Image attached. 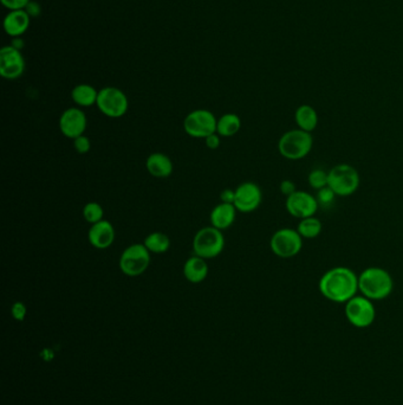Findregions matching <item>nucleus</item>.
<instances>
[{"label":"nucleus","instance_id":"nucleus-1","mask_svg":"<svg viewBox=\"0 0 403 405\" xmlns=\"http://www.w3.org/2000/svg\"><path fill=\"white\" fill-rule=\"evenodd\" d=\"M318 288L329 301L346 304L360 292L358 275L348 267H334L322 275Z\"/></svg>","mask_w":403,"mask_h":405},{"label":"nucleus","instance_id":"nucleus-2","mask_svg":"<svg viewBox=\"0 0 403 405\" xmlns=\"http://www.w3.org/2000/svg\"><path fill=\"white\" fill-rule=\"evenodd\" d=\"M361 294L371 301H381L394 291L392 275L381 267H369L358 275Z\"/></svg>","mask_w":403,"mask_h":405},{"label":"nucleus","instance_id":"nucleus-3","mask_svg":"<svg viewBox=\"0 0 403 405\" xmlns=\"http://www.w3.org/2000/svg\"><path fill=\"white\" fill-rule=\"evenodd\" d=\"M314 148L312 134L296 128L284 133L278 141V151L288 160H302L310 155Z\"/></svg>","mask_w":403,"mask_h":405},{"label":"nucleus","instance_id":"nucleus-4","mask_svg":"<svg viewBox=\"0 0 403 405\" xmlns=\"http://www.w3.org/2000/svg\"><path fill=\"white\" fill-rule=\"evenodd\" d=\"M360 184V173L349 164H339L329 171L328 187L337 197L353 196Z\"/></svg>","mask_w":403,"mask_h":405},{"label":"nucleus","instance_id":"nucleus-5","mask_svg":"<svg viewBox=\"0 0 403 405\" xmlns=\"http://www.w3.org/2000/svg\"><path fill=\"white\" fill-rule=\"evenodd\" d=\"M225 248V237L222 230L215 226H205L200 229L193 240L194 255L210 260L222 254Z\"/></svg>","mask_w":403,"mask_h":405},{"label":"nucleus","instance_id":"nucleus-6","mask_svg":"<svg viewBox=\"0 0 403 405\" xmlns=\"http://www.w3.org/2000/svg\"><path fill=\"white\" fill-rule=\"evenodd\" d=\"M150 265V253L144 244L136 243L125 248L120 257V269L127 277H139Z\"/></svg>","mask_w":403,"mask_h":405},{"label":"nucleus","instance_id":"nucleus-7","mask_svg":"<svg viewBox=\"0 0 403 405\" xmlns=\"http://www.w3.org/2000/svg\"><path fill=\"white\" fill-rule=\"evenodd\" d=\"M218 118L208 109H196L189 113L183 121V129L189 137L206 139L217 133Z\"/></svg>","mask_w":403,"mask_h":405},{"label":"nucleus","instance_id":"nucleus-8","mask_svg":"<svg viewBox=\"0 0 403 405\" xmlns=\"http://www.w3.org/2000/svg\"><path fill=\"white\" fill-rule=\"evenodd\" d=\"M344 313L346 320L356 328H367L371 326L376 318L374 301L363 295H356L346 302Z\"/></svg>","mask_w":403,"mask_h":405},{"label":"nucleus","instance_id":"nucleus-9","mask_svg":"<svg viewBox=\"0 0 403 405\" xmlns=\"http://www.w3.org/2000/svg\"><path fill=\"white\" fill-rule=\"evenodd\" d=\"M270 248L278 257H295L303 248V237L300 236L297 229L282 228L272 235Z\"/></svg>","mask_w":403,"mask_h":405},{"label":"nucleus","instance_id":"nucleus-10","mask_svg":"<svg viewBox=\"0 0 403 405\" xmlns=\"http://www.w3.org/2000/svg\"><path fill=\"white\" fill-rule=\"evenodd\" d=\"M96 106L108 118H122L128 111V97L116 87H106L98 91Z\"/></svg>","mask_w":403,"mask_h":405},{"label":"nucleus","instance_id":"nucleus-11","mask_svg":"<svg viewBox=\"0 0 403 405\" xmlns=\"http://www.w3.org/2000/svg\"><path fill=\"white\" fill-rule=\"evenodd\" d=\"M286 211L295 218L304 219L316 215L319 204L317 198L307 191L297 190L295 194L286 198Z\"/></svg>","mask_w":403,"mask_h":405},{"label":"nucleus","instance_id":"nucleus-12","mask_svg":"<svg viewBox=\"0 0 403 405\" xmlns=\"http://www.w3.org/2000/svg\"><path fill=\"white\" fill-rule=\"evenodd\" d=\"M25 72V60L22 51L13 45H5L0 50V75L6 79H17Z\"/></svg>","mask_w":403,"mask_h":405},{"label":"nucleus","instance_id":"nucleus-13","mask_svg":"<svg viewBox=\"0 0 403 405\" xmlns=\"http://www.w3.org/2000/svg\"><path fill=\"white\" fill-rule=\"evenodd\" d=\"M86 126H88V118L81 108H69L62 113L59 118V129L62 134L72 140L84 135Z\"/></svg>","mask_w":403,"mask_h":405},{"label":"nucleus","instance_id":"nucleus-14","mask_svg":"<svg viewBox=\"0 0 403 405\" xmlns=\"http://www.w3.org/2000/svg\"><path fill=\"white\" fill-rule=\"evenodd\" d=\"M263 201V194L261 187L252 182L240 184L236 189V199L234 206L237 210L243 213H250L261 206Z\"/></svg>","mask_w":403,"mask_h":405},{"label":"nucleus","instance_id":"nucleus-15","mask_svg":"<svg viewBox=\"0 0 403 405\" xmlns=\"http://www.w3.org/2000/svg\"><path fill=\"white\" fill-rule=\"evenodd\" d=\"M88 240L93 248L100 250L111 247L115 240L114 226L107 219L95 223L90 226Z\"/></svg>","mask_w":403,"mask_h":405},{"label":"nucleus","instance_id":"nucleus-16","mask_svg":"<svg viewBox=\"0 0 403 405\" xmlns=\"http://www.w3.org/2000/svg\"><path fill=\"white\" fill-rule=\"evenodd\" d=\"M31 17L26 10H15L8 12L4 18V30L6 35L10 37L23 36L29 30Z\"/></svg>","mask_w":403,"mask_h":405},{"label":"nucleus","instance_id":"nucleus-17","mask_svg":"<svg viewBox=\"0 0 403 405\" xmlns=\"http://www.w3.org/2000/svg\"><path fill=\"white\" fill-rule=\"evenodd\" d=\"M208 272H210V268H208V261L196 255L189 257L183 265V275H185L186 280L191 284H201L203 281L208 279Z\"/></svg>","mask_w":403,"mask_h":405},{"label":"nucleus","instance_id":"nucleus-18","mask_svg":"<svg viewBox=\"0 0 403 405\" xmlns=\"http://www.w3.org/2000/svg\"><path fill=\"white\" fill-rule=\"evenodd\" d=\"M147 171L149 172L150 176L155 178H168L173 173V162L168 155L157 152L147 158L146 160Z\"/></svg>","mask_w":403,"mask_h":405},{"label":"nucleus","instance_id":"nucleus-19","mask_svg":"<svg viewBox=\"0 0 403 405\" xmlns=\"http://www.w3.org/2000/svg\"><path fill=\"white\" fill-rule=\"evenodd\" d=\"M236 206L227 203H220L212 210L211 218L212 226H215L219 230L229 229L232 226L237 217Z\"/></svg>","mask_w":403,"mask_h":405},{"label":"nucleus","instance_id":"nucleus-20","mask_svg":"<svg viewBox=\"0 0 403 405\" xmlns=\"http://www.w3.org/2000/svg\"><path fill=\"white\" fill-rule=\"evenodd\" d=\"M295 121L298 128L305 132L312 133L318 126L317 111L309 104H302L296 109Z\"/></svg>","mask_w":403,"mask_h":405},{"label":"nucleus","instance_id":"nucleus-21","mask_svg":"<svg viewBox=\"0 0 403 405\" xmlns=\"http://www.w3.org/2000/svg\"><path fill=\"white\" fill-rule=\"evenodd\" d=\"M98 91L91 84H79L72 91V99L79 107H91L96 104Z\"/></svg>","mask_w":403,"mask_h":405},{"label":"nucleus","instance_id":"nucleus-22","mask_svg":"<svg viewBox=\"0 0 403 405\" xmlns=\"http://www.w3.org/2000/svg\"><path fill=\"white\" fill-rule=\"evenodd\" d=\"M242 128V120L234 113H227L218 118L217 133L222 138L234 137Z\"/></svg>","mask_w":403,"mask_h":405},{"label":"nucleus","instance_id":"nucleus-23","mask_svg":"<svg viewBox=\"0 0 403 405\" xmlns=\"http://www.w3.org/2000/svg\"><path fill=\"white\" fill-rule=\"evenodd\" d=\"M143 244L150 254H164L171 248V238L166 233L155 231L144 238Z\"/></svg>","mask_w":403,"mask_h":405},{"label":"nucleus","instance_id":"nucleus-24","mask_svg":"<svg viewBox=\"0 0 403 405\" xmlns=\"http://www.w3.org/2000/svg\"><path fill=\"white\" fill-rule=\"evenodd\" d=\"M322 230H323L322 222L314 216L300 219L298 226H297V231L300 233V236L303 237V240L304 238L314 240L321 235Z\"/></svg>","mask_w":403,"mask_h":405},{"label":"nucleus","instance_id":"nucleus-25","mask_svg":"<svg viewBox=\"0 0 403 405\" xmlns=\"http://www.w3.org/2000/svg\"><path fill=\"white\" fill-rule=\"evenodd\" d=\"M83 217L86 219V222L90 223L91 226L95 223L103 221L104 210L102 205L95 201H89L86 206L83 208Z\"/></svg>","mask_w":403,"mask_h":405},{"label":"nucleus","instance_id":"nucleus-26","mask_svg":"<svg viewBox=\"0 0 403 405\" xmlns=\"http://www.w3.org/2000/svg\"><path fill=\"white\" fill-rule=\"evenodd\" d=\"M329 172L323 169H314L309 173L307 182L314 190L318 191L328 187Z\"/></svg>","mask_w":403,"mask_h":405},{"label":"nucleus","instance_id":"nucleus-27","mask_svg":"<svg viewBox=\"0 0 403 405\" xmlns=\"http://www.w3.org/2000/svg\"><path fill=\"white\" fill-rule=\"evenodd\" d=\"M336 196L335 192L330 189V187H323L321 190L317 191V194H316V198H317L318 204L323 205V206H328V205H331L335 201Z\"/></svg>","mask_w":403,"mask_h":405},{"label":"nucleus","instance_id":"nucleus-28","mask_svg":"<svg viewBox=\"0 0 403 405\" xmlns=\"http://www.w3.org/2000/svg\"><path fill=\"white\" fill-rule=\"evenodd\" d=\"M74 148H75L76 151L79 152V155H86L91 148V141L86 135H81L74 140Z\"/></svg>","mask_w":403,"mask_h":405},{"label":"nucleus","instance_id":"nucleus-29","mask_svg":"<svg viewBox=\"0 0 403 405\" xmlns=\"http://www.w3.org/2000/svg\"><path fill=\"white\" fill-rule=\"evenodd\" d=\"M0 1L10 11H15V10H25L31 0H0Z\"/></svg>","mask_w":403,"mask_h":405},{"label":"nucleus","instance_id":"nucleus-30","mask_svg":"<svg viewBox=\"0 0 403 405\" xmlns=\"http://www.w3.org/2000/svg\"><path fill=\"white\" fill-rule=\"evenodd\" d=\"M11 313L12 316H13L17 321H23V320L25 319L28 309H26V306L24 305L23 302H15V304L12 305Z\"/></svg>","mask_w":403,"mask_h":405},{"label":"nucleus","instance_id":"nucleus-31","mask_svg":"<svg viewBox=\"0 0 403 405\" xmlns=\"http://www.w3.org/2000/svg\"><path fill=\"white\" fill-rule=\"evenodd\" d=\"M279 189H280V192H282L286 198L291 196V194H295L297 191L296 184L293 183V180L290 179L283 180Z\"/></svg>","mask_w":403,"mask_h":405},{"label":"nucleus","instance_id":"nucleus-32","mask_svg":"<svg viewBox=\"0 0 403 405\" xmlns=\"http://www.w3.org/2000/svg\"><path fill=\"white\" fill-rule=\"evenodd\" d=\"M220 138L222 137L219 135L218 133L212 134V135L205 139L206 146H208L210 150H217V148H219V146H220Z\"/></svg>","mask_w":403,"mask_h":405},{"label":"nucleus","instance_id":"nucleus-33","mask_svg":"<svg viewBox=\"0 0 403 405\" xmlns=\"http://www.w3.org/2000/svg\"><path fill=\"white\" fill-rule=\"evenodd\" d=\"M220 199L222 203H227V204H234V199H236V190H231V189H226L220 194Z\"/></svg>","mask_w":403,"mask_h":405},{"label":"nucleus","instance_id":"nucleus-34","mask_svg":"<svg viewBox=\"0 0 403 405\" xmlns=\"http://www.w3.org/2000/svg\"><path fill=\"white\" fill-rule=\"evenodd\" d=\"M26 12L29 13L30 17H36V16L40 13V6L37 4V3H33V1H30L29 5L26 6Z\"/></svg>","mask_w":403,"mask_h":405}]
</instances>
